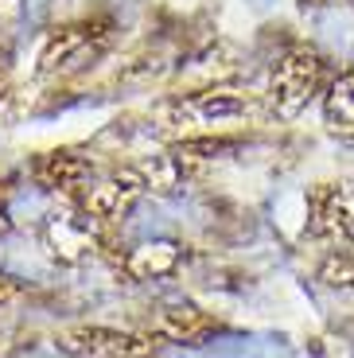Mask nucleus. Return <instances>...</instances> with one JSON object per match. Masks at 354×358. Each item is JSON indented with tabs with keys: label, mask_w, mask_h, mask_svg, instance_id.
Segmentation results:
<instances>
[{
	"label": "nucleus",
	"mask_w": 354,
	"mask_h": 358,
	"mask_svg": "<svg viewBox=\"0 0 354 358\" xmlns=\"http://www.w3.org/2000/svg\"><path fill=\"white\" fill-rule=\"evenodd\" d=\"M331 78H335V71H331V59L323 51H316L311 43H288L269 66V113L281 121H296L300 113H308L311 101L327 94Z\"/></svg>",
	"instance_id": "obj_1"
},
{
	"label": "nucleus",
	"mask_w": 354,
	"mask_h": 358,
	"mask_svg": "<svg viewBox=\"0 0 354 358\" xmlns=\"http://www.w3.org/2000/svg\"><path fill=\"white\" fill-rule=\"evenodd\" d=\"M109 20H78V24H62L55 31H47L43 47H39V59H36V71L39 74H55V71H71L78 66L82 59H94V55L106 47L109 39Z\"/></svg>",
	"instance_id": "obj_2"
},
{
	"label": "nucleus",
	"mask_w": 354,
	"mask_h": 358,
	"mask_svg": "<svg viewBox=\"0 0 354 358\" xmlns=\"http://www.w3.org/2000/svg\"><path fill=\"white\" fill-rule=\"evenodd\" d=\"M308 234L323 242H351L354 238V183H319L308 191Z\"/></svg>",
	"instance_id": "obj_3"
},
{
	"label": "nucleus",
	"mask_w": 354,
	"mask_h": 358,
	"mask_svg": "<svg viewBox=\"0 0 354 358\" xmlns=\"http://www.w3.org/2000/svg\"><path fill=\"white\" fill-rule=\"evenodd\" d=\"M148 179H144V168H121L109 171V176L94 179L86 191L78 195V210H86L94 222H117L136 206V199L144 195Z\"/></svg>",
	"instance_id": "obj_4"
},
{
	"label": "nucleus",
	"mask_w": 354,
	"mask_h": 358,
	"mask_svg": "<svg viewBox=\"0 0 354 358\" xmlns=\"http://www.w3.org/2000/svg\"><path fill=\"white\" fill-rule=\"evenodd\" d=\"M253 94L238 86H211L199 90V94H187V98L171 101V125H183V117H195L203 125L211 121H230V117H241L249 106H253Z\"/></svg>",
	"instance_id": "obj_5"
},
{
	"label": "nucleus",
	"mask_w": 354,
	"mask_h": 358,
	"mask_svg": "<svg viewBox=\"0 0 354 358\" xmlns=\"http://www.w3.org/2000/svg\"><path fill=\"white\" fill-rule=\"evenodd\" d=\"M43 242L55 261H82L94 250V218L86 210L71 215H47L43 222Z\"/></svg>",
	"instance_id": "obj_6"
},
{
	"label": "nucleus",
	"mask_w": 354,
	"mask_h": 358,
	"mask_svg": "<svg viewBox=\"0 0 354 358\" xmlns=\"http://www.w3.org/2000/svg\"><path fill=\"white\" fill-rule=\"evenodd\" d=\"M31 176H36V183L43 191H86L90 183H94V168H90V160H82V156L74 152H43L36 156V164H31Z\"/></svg>",
	"instance_id": "obj_7"
},
{
	"label": "nucleus",
	"mask_w": 354,
	"mask_h": 358,
	"mask_svg": "<svg viewBox=\"0 0 354 358\" xmlns=\"http://www.w3.org/2000/svg\"><path fill=\"white\" fill-rule=\"evenodd\" d=\"M323 125L335 141L354 144V71L331 78L327 94H323Z\"/></svg>",
	"instance_id": "obj_8"
},
{
	"label": "nucleus",
	"mask_w": 354,
	"mask_h": 358,
	"mask_svg": "<svg viewBox=\"0 0 354 358\" xmlns=\"http://www.w3.org/2000/svg\"><path fill=\"white\" fill-rule=\"evenodd\" d=\"M179 257H183V250H179L176 242H168V238H144L136 250H129L125 268H129L136 280L171 277V273L179 268Z\"/></svg>",
	"instance_id": "obj_9"
},
{
	"label": "nucleus",
	"mask_w": 354,
	"mask_h": 358,
	"mask_svg": "<svg viewBox=\"0 0 354 358\" xmlns=\"http://www.w3.org/2000/svg\"><path fill=\"white\" fill-rule=\"evenodd\" d=\"M78 343H82L86 355H101V358H141V355H148V343L144 339L109 331V327H90V331L78 335Z\"/></svg>",
	"instance_id": "obj_10"
},
{
	"label": "nucleus",
	"mask_w": 354,
	"mask_h": 358,
	"mask_svg": "<svg viewBox=\"0 0 354 358\" xmlns=\"http://www.w3.org/2000/svg\"><path fill=\"white\" fill-rule=\"evenodd\" d=\"M319 277L327 280L331 288H346L354 285V253L351 250H335L323 265H319Z\"/></svg>",
	"instance_id": "obj_11"
},
{
	"label": "nucleus",
	"mask_w": 354,
	"mask_h": 358,
	"mask_svg": "<svg viewBox=\"0 0 354 358\" xmlns=\"http://www.w3.org/2000/svg\"><path fill=\"white\" fill-rule=\"evenodd\" d=\"M24 20V0H0V27H16Z\"/></svg>",
	"instance_id": "obj_12"
},
{
	"label": "nucleus",
	"mask_w": 354,
	"mask_h": 358,
	"mask_svg": "<svg viewBox=\"0 0 354 358\" xmlns=\"http://www.w3.org/2000/svg\"><path fill=\"white\" fill-rule=\"evenodd\" d=\"M8 74H12V59H8V51L0 47V98H4V90H8Z\"/></svg>",
	"instance_id": "obj_13"
}]
</instances>
